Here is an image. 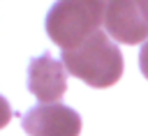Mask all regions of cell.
Instances as JSON below:
<instances>
[{
    "mask_svg": "<svg viewBox=\"0 0 148 136\" xmlns=\"http://www.w3.org/2000/svg\"><path fill=\"white\" fill-rule=\"evenodd\" d=\"M106 32L123 44L148 41V21L139 2H109L104 14Z\"/></svg>",
    "mask_w": 148,
    "mask_h": 136,
    "instance_id": "5",
    "label": "cell"
},
{
    "mask_svg": "<svg viewBox=\"0 0 148 136\" xmlns=\"http://www.w3.org/2000/svg\"><path fill=\"white\" fill-rule=\"evenodd\" d=\"M28 136H79L81 118L65 104H39L23 115Z\"/></svg>",
    "mask_w": 148,
    "mask_h": 136,
    "instance_id": "3",
    "label": "cell"
},
{
    "mask_svg": "<svg viewBox=\"0 0 148 136\" xmlns=\"http://www.w3.org/2000/svg\"><path fill=\"white\" fill-rule=\"evenodd\" d=\"M139 67H141L143 76L148 78V41L143 44V48H141V53H139Z\"/></svg>",
    "mask_w": 148,
    "mask_h": 136,
    "instance_id": "7",
    "label": "cell"
},
{
    "mask_svg": "<svg viewBox=\"0 0 148 136\" xmlns=\"http://www.w3.org/2000/svg\"><path fill=\"white\" fill-rule=\"evenodd\" d=\"M104 14V2H56L46 14V32L62 51H72L102 30Z\"/></svg>",
    "mask_w": 148,
    "mask_h": 136,
    "instance_id": "2",
    "label": "cell"
},
{
    "mask_svg": "<svg viewBox=\"0 0 148 136\" xmlns=\"http://www.w3.org/2000/svg\"><path fill=\"white\" fill-rule=\"evenodd\" d=\"M12 120V108H9V104H7V99L0 95V129L7 124Z\"/></svg>",
    "mask_w": 148,
    "mask_h": 136,
    "instance_id": "6",
    "label": "cell"
},
{
    "mask_svg": "<svg viewBox=\"0 0 148 136\" xmlns=\"http://www.w3.org/2000/svg\"><path fill=\"white\" fill-rule=\"evenodd\" d=\"M28 88L42 104H56L67 90L65 65L49 53L32 58L28 65Z\"/></svg>",
    "mask_w": 148,
    "mask_h": 136,
    "instance_id": "4",
    "label": "cell"
},
{
    "mask_svg": "<svg viewBox=\"0 0 148 136\" xmlns=\"http://www.w3.org/2000/svg\"><path fill=\"white\" fill-rule=\"evenodd\" d=\"M62 65L72 76L92 88H109L123 76L120 48L109 39L104 30H97L76 48L62 51Z\"/></svg>",
    "mask_w": 148,
    "mask_h": 136,
    "instance_id": "1",
    "label": "cell"
},
{
    "mask_svg": "<svg viewBox=\"0 0 148 136\" xmlns=\"http://www.w3.org/2000/svg\"><path fill=\"white\" fill-rule=\"evenodd\" d=\"M139 7H141V12H143V16L148 21V2H139Z\"/></svg>",
    "mask_w": 148,
    "mask_h": 136,
    "instance_id": "8",
    "label": "cell"
}]
</instances>
